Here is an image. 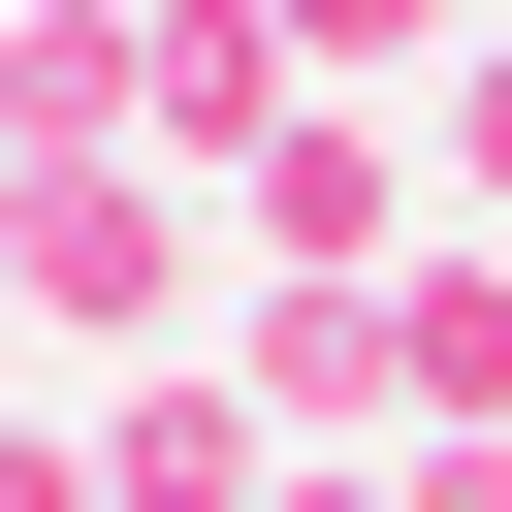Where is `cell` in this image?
I'll return each mask as SVG.
<instances>
[{"instance_id":"6da1fadb","label":"cell","mask_w":512,"mask_h":512,"mask_svg":"<svg viewBox=\"0 0 512 512\" xmlns=\"http://www.w3.org/2000/svg\"><path fill=\"white\" fill-rule=\"evenodd\" d=\"M0 256H32V288H64V320H160V192H32V224H0Z\"/></svg>"},{"instance_id":"7a4b0ae2","label":"cell","mask_w":512,"mask_h":512,"mask_svg":"<svg viewBox=\"0 0 512 512\" xmlns=\"http://www.w3.org/2000/svg\"><path fill=\"white\" fill-rule=\"evenodd\" d=\"M96 512H224V416H128V448H96Z\"/></svg>"},{"instance_id":"3957f363","label":"cell","mask_w":512,"mask_h":512,"mask_svg":"<svg viewBox=\"0 0 512 512\" xmlns=\"http://www.w3.org/2000/svg\"><path fill=\"white\" fill-rule=\"evenodd\" d=\"M0 224H32V160H0Z\"/></svg>"}]
</instances>
